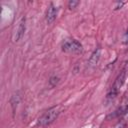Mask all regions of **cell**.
Here are the masks:
<instances>
[{"mask_svg": "<svg viewBox=\"0 0 128 128\" xmlns=\"http://www.w3.org/2000/svg\"><path fill=\"white\" fill-rule=\"evenodd\" d=\"M60 114V106H54L46 110L38 119V126L40 127H46L50 124H52Z\"/></svg>", "mask_w": 128, "mask_h": 128, "instance_id": "cell-1", "label": "cell"}, {"mask_svg": "<svg viewBox=\"0 0 128 128\" xmlns=\"http://www.w3.org/2000/svg\"><path fill=\"white\" fill-rule=\"evenodd\" d=\"M125 79H126V69H123V70L118 74V76L116 77V79H115L113 85H112L111 88L109 89V91H108V93H107V98H108V99H114V98L117 96V94H118L120 88L122 87V85H123Z\"/></svg>", "mask_w": 128, "mask_h": 128, "instance_id": "cell-2", "label": "cell"}, {"mask_svg": "<svg viewBox=\"0 0 128 128\" xmlns=\"http://www.w3.org/2000/svg\"><path fill=\"white\" fill-rule=\"evenodd\" d=\"M62 51L67 53H80L83 50L82 44L75 39H66L61 45Z\"/></svg>", "mask_w": 128, "mask_h": 128, "instance_id": "cell-3", "label": "cell"}, {"mask_svg": "<svg viewBox=\"0 0 128 128\" xmlns=\"http://www.w3.org/2000/svg\"><path fill=\"white\" fill-rule=\"evenodd\" d=\"M57 14H58V8L53 4L51 3L46 11V21L48 24H51L54 22V20L56 19L57 17Z\"/></svg>", "mask_w": 128, "mask_h": 128, "instance_id": "cell-4", "label": "cell"}, {"mask_svg": "<svg viewBox=\"0 0 128 128\" xmlns=\"http://www.w3.org/2000/svg\"><path fill=\"white\" fill-rule=\"evenodd\" d=\"M24 32H25V18L23 17L20 20L18 27H17V30L15 32V37H14L15 41H19L22 38V36L24 35Z\"/></svg>", "mask_w": 128, "mask_h": 128, "instance_id": "cell-5", "label": "cell"}, {"mask_svg": "<svg viewBox=\"0 0 128 128\" xmlns=\"http://www.w3.org/2000/svg\"><path fill=\"white\" fill-rule=\"evenodd\" d=\"M100 52H101L100 48H97V49L91 54V56H90V58H89V60H88V65H89L90 67H95V66L97 65V63H98V61H99V58H100Z\"/></svg>", "mask_w": 128, "mask_h": 128, "instance_id": "cell-6", "label": "cell"}, {"mask_svg": "<svg viewBox=\"0 0 128 128\" xmlns=\"http://www.w3.org/2000/svg\"><path fill=\"white\" fill-rule=\"evenodd\" d=\"M128 112V105H125V106H121L120 108H118L117 110H115L112 114H110L107 119H110V118H115V117H119V116H122L124 114H126Z\"/></svg>", "mask_w": 128, "mask_h": 128, "instance_id": "cell-7", "label": "cell"}, {"mask_svg": "<svg viewBox=\"0 0 128 128\" xmlns=\"http://www.w3.org/2000/svg\"><path fill=\"white\" fill-rule=\"evenodd\" d=\"M19 100H20V96L18 95V93L14 94V95L12 96V98H11V105H12L13 111H15V109H16L18 103H19Z\"/></svg>", "mask_w": 128, "mask_h": 128, "instance_id": "cell-8", "label": "cell"}, {"mask_svg": "<svg viewBox=\"0 0 128 128\" xmlns=\"http://www.w3.org/2000/svg\"><path fill=\"white\" fill-rule=\"evenodd\" d=\"M58 82H59V78H58V77H56V76L51 77V78H50V80H49V84H50L52 87L56 86Z\"/></svg>", "mask_w": 128, "mask_h": 128, "instance_id": "cell-9", "label": "cell"}, {"mask_svg": "<svg viewBox=\"0 0 128 128\" xmlns=\"http://www.w3.org/2000/svg\"><path fill=\"white\" fill-rule=\"evenodd\" d=\"M79 4V1H75V0H71L68 2V7L69 9H74L76 8V6Z\"/></svg>", "mask_w": 128, "mask_h": 128, "instance_id": "cell-10", "label": "cell"}, {"mask_svg": "<svg viewBox=\"0 0 128 128\" xmlns=\"http://www.w3.org/2000/svg\"><path fill=\"white\" fill-rule=\"evenodd\" d=\"M123 5H124V2H116V6L114 7V9H115V10L120 9V8H121Z\"/></svg>", "mask_w": 128, "mask_h": 128, "instance_id": "cell-11", "label": "cell"}, {"mask_svg": "<svg viewBox=\"0 0 128 128\" xmlns=\"http://www.w3.org/2000/svg\"><path fill=\"white\" fill-rule=\"evenodd\" d=\"M124 126H125V124H124L123 122H119V123H117L113 128H124Z\"/></svg>", "mask_w": 128, "mask_h": 128, "instance_id": "cell-12", "label": "cell"}, {"mask_svg": "<svg viewBox=\"0 0 128 128\" xmlns=\"http://www.w3.org/2000/svg\"><path fill=\"white\" fill-rule=\"evenodd\" d=\"M123 40H124V43H125V44H127V43H128V30L126 31V33H125V35H124Z\"/></svg>", "mask_w": 128, "mask_h": 128, "instance_id": "cell-13", "label": "cell"}]
</instances>
